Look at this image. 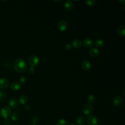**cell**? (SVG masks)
<instances>
[{
    "mask_svg": "<svg viewBox=\"0 0 125 125\" xmlns=\"http://www.w3.org/2000/svg\"><path fill=\"white\" fill-rule=\"evenodd\" d=\"M13 67L16 71L23 73L27 70V64L24 60L22 58H18L15 61Z\"/></svg>",
    "mask_w": 125,
    "mask_h": 125,
    "instance_id": "cell-1",
    "label": "cell"
},
{
    "mask_svg": "<svg viewBox=\"0 0 125 125\" xmlns=\"http://www.w3.org/2000/svg\"><path fill=\"white\" fill-rule=\"evenodd\" d=\"M40 62V60L39 58L36 55L30 56L28 59V62L30 66L32 67H34L37 66Z\"/></svg>",
    "mask_w": 125,
    "mask_h": 125,
    "instance_id": "cell-2",
    "label": "cell"
},
{
    "mask_svg": "<svg viewBox=\"0 0 125 125\" xmlns=\"http://www.w3.org/2000/svg\"><path fill=\"white\" fill-rule=\"evenodd\" d=\"M0 113L3 118L7 119L11 115V110L9 106H4L1 108Z\"/></svg>",
    "mask_w": 125,
    "mask_h": 125,
    "instance_id": "cell-3",
    "label": "cell"
},
{
    "mask_svg": "<svg viewBox=\"0 0 125 125\" xmlns=\"http://www.w3.org/2000/svg\"><path fill=\"white\" fill-rule=\"evenodd\" d=\"M93 107L89 104H84L82 108L83 112L85 115H90V114L93 111Z\"/></svg>",
    "mask_w": 125,
    "mask_h": 125,
    "instance_id": "cell-4",
    "label": "cell"
},
{
    "mask_svg": "<svg viewBox=\"0 0 125 125\" xmlns=\"http://www.w3.org/2000/svg\"><path fill=\"white\" fill-rule=\"evenodd\" d=\"M86 121L89 125H97L98 123L97 118L93 115H89L86 118Z\"/></svg>",
    "mask_w": 125,
    "mask_h": 125,
    "instance_id": "cell-5",
    "label": "cell"
},
{
    "mask_svg": "<svg viewBox=\"0 0 125 125\" xmlns=\"http://www.w3.org/2000/svg\"><path fill=\"white\" fill-rule=\"evenodd\" d=\"M57 27L60 31H64L67 29V22L64 20H61L58 23Z\"/></svg>",
    "mask_w": 125,
    "mask_h": 125,
    "instance_id": "cell-6",
    "label": "cell"
},
{
    "mask_svg": "<svg viewBox=\"0 0 125 125\" xmlns=\"http://www.w3.org/2000/svg\"><path fill=\"white\" fill-rule=\"evenodd\" d=\"M9 82L6 78H1L0 79V89H4L8 87Z\"/></svg>",
    "mask_w": 125,
    "mask_h": 125,
    "instance_id": "cell-7",
    "label": "cell"
},
{
    "mask_svg": "<svg viewBox=\"0 0 125 125\" xmlns=\"http://www.w3.org/2000/svg\"><path fill=\"white\" fill-rule=\"evenodd\" d=\"M83 45L86 48L91 47L94 44L93 40L90 38H86L83 41Z\"/></svg>",
    "mask_w": 125,
    "mask_h": 125,
    "instance_id": "cell-8",
    "label": "cell"
},
{
    "mask_svg": "<svg viewBox=\"0 0 125 125\" xmlns=\"http://www.w3.org/2000/svg\"><path fill=\"white\" fill-rule=\"evenodd\" d=\"M82 67L84 70L88 71L91 67V64L88 60H84L82 62Z\"/></svg>",
    "mask_w": 125,
    "mask_h": 125,
    "instance_id": "cell-9",
    "label": "cell"
},
{
    "mask_svg": "<svg viewBox=\"0 0 125 125\" xmlns=\"http://www.w3.org/2000/svg\"><path fill=\"white\" fill-rule=\"evenodd\" d=\"M74 3L71 0H66L64 2V8L68 11L72 10L74 8Z\"/></svg>",
    "mask_w": 125,
    "mask_h": 125,
    "instance_id": "cell-10",
    "label": "cell"
},
{
    "mask_svg": "<svg viewBox=\"0 0 125 125\" xmlns=\"http://www.w3.org/2000/svg\"><path fill=\"white\" fill-rule=\"evenodd\" d=\"M113 102L114 104L116 106L119 107V106H120L122 105L123 103V99H122L121 97H120L119 96H116V97L114 98L113 100Z\"/></svg>",
    "mask_w": 125,
    "mask_h": 125,
    "instance_id": "cell-11",
    "label": "cell"
},
{
    "mask_svg": "<svg viewBox=\"0 0 125 125\" xmlns=\"http://www.w3.org/2000/svg\"><path fill=\"white\" fill-rule=\"evenodd\" d=\"M89 54L92 57H97L99 54V50L96 47H91L89 50Z\"/></svg>",
    "mask_w": 125,
    "mask_h": 125,
    "instance_id": "cell-12",
    "label": "cell"
},
{
    "mask_svg": "<svg viewBox=\"0 0 125 125\" xmlns=\"http://www.w3.org/2000/svg\"><path fill=\"white\" fill-rule=\"evenodd\" d=\"M10 88L13 91H18L21 88V85L18 82H14L11 83Z\"/></svg>",
    "mask_w": 125,
    "mask_h": 125,
    "instance_id": "cell-13",
    "label": "cell"
},
{
    "mask_svg": "<svg viewBox=\"0 0 125 125\" xmlns=\"http://www.w3.org/2000/svg\"><path fill=\"white\" fill-rule=\"evenodd\" d=\"M9 104L11 108H16L19 105V102L17 99L16 98H12L9 102Z\"/></svg>",
    "mask_w": 125,
    "mask_h": 125,
    "instance_id": "cell-14",
    "label": "cell"
},
{
    "mask_svg": "<svg viewBox=\"0 0 125 125\" xmlns=\"http://www.w3.org/2000/svg\"><path fill=\"white\" fill-rule=\"evenodd\" d=\"M117 34L121 37L125 36V26L124 25L120 26L117 29Z\"/></svg>",
    "mask_w": 125,
    "mask_h": 125,
    "instance_id": "cell-15",
    "label": "cell"
},
{
    "mask_svg": "<svg viewBox=\"0 0 125 125\" xmlns=\"http://www.w3.org/2000/svg\"><path fill=\"white\" fill-rule=\"evenodd\" d=\"M77 123L79 125H84L86 122L85 118L83 115H79L77 118Z\"/></svg>",
    "mask_w": 125,
    "mask_h": 125,
    "instance_id": "cell-16",
    "label": "cell"
},
{
    "mask_svg": "<svg viewBox=\"0 0 125 125\" xmlns=\"http://www.w3.org/2000/svg\"><path fill=\"white\" fill-rule=\"evenodd\" d=\"M72 45L75 48H79L82 45V42L79 39L74 40L72 42Z\"/></svg>",
    "mask_w": 125,
    "mask_h": 125,
    "instance_id": "cell-17",
    "label": "cell"
},
{
    "mask_svg": "<svg viewBox=\"0 0 125 125\" xmlns=\"http://www.w3.org/2000/svg\"><path fill=\"white\" fill-rule=\"evenodd\" d=\"M20 103L22 104H25L28 102V98L25 95H21L19 97Z\"/></svg>",
    "mask_w": 125,
    "mask_h": 125,
    "instance_id": "cell-18",
    "label": "cell"
},
{
    "mask_svg": "<svg viewBox=\"0 0 125 125\" xmlns=\"http://www.w3.org/2000/svg\"><path fill=\"white\" fill-rule=\"evenodd\" d=\"M94 44L96 47H102L104 45V41L102 39H97L95 40L94 42Z\"/></svg>",
    "mask_w": 125,
    "mask_h": 125,
    "instance_id": "cell-19",
    "label": "cell"
},
{
    "mask_svg": "<svg viewBox=\"0 0 125 125\" xmlns=\"http://www.w3.org/2000/svg\"><path fill=\"white\" fill-rule=\"evenodd\" d=\"M11 119L14 122H17L20 119V115L18 113L13 112L11 116Z\"/></svg>",
    "mask_w": 125,
    "mask_h": 125,
    "instance_id": "cell-20",
    "label": "cell"
},
{
    "mask_svg": "<svg viewBox=\"0 0 125 125\" xmlns=\"http://www.w3.org/2000/svg\"><path fill=\"white\" fill-rule=\"evenodd\" d=\"M87 101L89 104H93L96 101V98L94 95H89L87 97Z\"/></svg>",
    "mask_w": 125,
    "mask_h": 125,
    "instance_id": "cell-21",
    "label": "cell"
},
{
    "mask_svg": "<svg viewBox=\"0 0 125 125\" xmlns=\"http://www.w3.org/2000/svg\"><path fill=\"white\" fill-rule=\"evenodd\" d=\"M6 97V93L2 90H0V102H3L4 101Z\"/></svg>",
    "mask_w": 125,
    "mask_h": 125,
    "instance_id": "cell-22",
    "label": "cell"
},
{
    "mask_svg": "<svg viewBox=\"0 0 125 125\" xmlns=\"http://www.w3.org/2000/svg\"><path fill=\"white\" fill-rule=\"evenodd\" d=\"M96 0H85V3L88 6H92L96 3Z\"/></svg>",
    "mask_w": 125,
    "mask_h": 125,
    "instance_id": "cell-23",
    "label": "cell"
},
{
    "mask_svg": "<svg viewBox=\"0 0 125 125\" xmlns=\"http://www.w3.org/2000/svg\"><path fill=\"white\" fill-rule=\"evenodd\" d=\"M67 121H66L65 120L63 119H61L60 120H59L57 124L56 125H67Z\"/></svg>",
    "mask_w": 125,
    "mask_h": 125,
    "instance_id": "cell-24",
    "label": "cell"
},
{
    "mask_svg": "<svg viewBox=\"0 0 125 125\" xmlns=\"http://www.w3.org/2000/svg\"><path fill=\"white\" fill-rule=\"evenodd\" d=\"M31 120H32V122L33 123V124L36 125L37 124H38L39 123V122L40 121V119L38 117L35 116H34L32 117Z\"/></svg>",
    "mask_w": 125,
    "mask_h": 125,
    "instance_id": "cell-25",
    "label": "cell"
},
{
    "mask_svg": "<svg viewBox=\"0 0 125 125\" xmlns=\"http://www.w3.org/2000/svg\"><path fill=\"white\" fill-rule=\"evenodd\" d=\"M26 81H27V79H26V77L25 76H22L20 77V82L21 84H25L26 83Z\"/></svg>",
    "mask_w": 125,
    "mask_h": 125,
    "instance_id": "cell-26",
    "label": "cell"
},
{
    "mask_svg": "<svg viewBox=\"0 0 125 125\" xmlns=\"http://www.w3.org/2000/svg\"><path fill=\"white\" fill-rule=\"evenodd\" d=\"M71 48H72V46L69 44H67L65 46V49L67 51L70 50L71 49Z\"/></svg>",
    "mask_w": 125,
    "mask_h": 125,
    "instance_id": "cell-27",
    "label": "cell"
},
{
    "mask_svg": "<svg viewBox=\"0 0 125 125\" xmlns=\"http://www.w3.org/2000/svg\"><path fill=\"white\" fill-rule=\"evenodd\" d=\"M34 72H35V69H34V67H31L29 68V70H28V73H29L30 74H31V75L33 74L34 73Z\"/></svg>",
    "mask_w": 125,
    "mask_h": 125,
    "instance_id": "cell-28",
    "label": "cell"
},
{
    "mask_svg": "<svg viewBox=\"0 0 125 125\" xmlns=\"http://www.w3.org/2000/svg\"><path fill=\"white\" fill-rule=\"evenodd\" d=\"M4 124L5 125H9L10 124V121L8 118L5 119L4 120Z\"/></svg>",
    "mask_w": 125,
    "mask_h": 125,
    "instance_id": "cell-29",
    "label": "cell"
},
{
    "mask_svg": "<svg viewBox=\"0 0 125 125\" xmlns=\"http://www.w3.org/2000/svg\"><path fill=\"white\" fill-rule=\"evenodd\" d=\"M25 109L26 110H29L30 109V106H29V105H26L25 106Z\"/></svg>",
    "mask_w": 125,
    "mask_h": 125,
    "instance_id": "cell-30",
    "label": "cell"
},
{
    "mask_svg": "<svg viewBox=\"0 0 125 125\" xmlns=\"http://www.w3.org/2000/svg\"><path fill=\"white\" fill-rule=\"evenodd\" d=\"M119 2L121 3V4H123V5H124L125 4V0H119Z\"/></svg>",
    "mask_w": 125,
    "mask_h": 125,
    "instance_id": "cell-31",
    "label": "cell"
},
{
    "mask_svg": "<svg viewBox=\"0 0 125 125\" xmlns=\"http://www.w3.org/2000/svg\"><path fill=\"white\" fill-rule=\"evenodd\" d=\"M75 125L74 124H73V123H70V124H69L68 125Z\"/></svg>",
    "mask_w": 125,
    "mask_h": 125,
    "instance_id": "cell-32",
    "label": "cell"
},
{
    "mask_svg": "<svg viewBox=\"0 0 125 125\" xmlns=\"http://www.w3.org/2000/svg\"><path fill=\"white\" fill-rule=\"evenodd\" d=\"M35 125V124H30V125Z\"/></svg>",
    "mask_w": 125,
    "mask_h": 125,
    "instance_id": "cell-33",
    "label": "cell"
},
{
    "mask_svg": "<svg viewBox=\"0 0 125 125\" xmlns=\"http://www.w3.org/2000/svg\"></svg>",
    "mask_w": 125,
    "mask_h": 125,
    "instance_id": "cell-34",
    "label": "cell"
},
{
    "mask_svg": "<svg viewBox=\"0 0 125 125\" xmlns=\"http://www.w3.org/2000/svg\"></svg>",
    "mask_w": 125,
    "mask_h": 125,
    "instance_id": "cell-35",
    "label": "cell"
}]
</instances>
